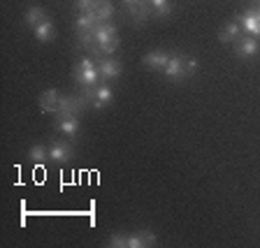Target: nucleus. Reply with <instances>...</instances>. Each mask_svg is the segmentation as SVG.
Listing matches in <instances>:
<instances>
[{
    "label": "nucleus",
    "mask_w": 260,
    "mask_h": 248,
    "mask_svg": "<svg viewBox=\"0 0 260 248\" xmlns=\"http://www.w3.org/2000/svg\"><path fill=\"white\" fill-rule=\"evenodd\" d=\"M198 70V60L195 58H186V56H170V63L165 65L162 75L172 81L179 79H188L193 72Z\"/></svg>",
    "instance_id": "f257e3e1"
},
{
    "label": "nucleus",
    "mask_w": 260,
    "mask_h": 248,
    "mask_svg": "<svg viewBox=\"0 0 260 248\" xmlns=\"http://www.w3.org/2000/svg\"><path fill=\"white\" fill-rule=\"evenodd\" d=\"M95 40L100 44V54L112 56L116 49H119V38H116V26L103 21L95 28Z\"/></svg>",
    "instance_id": "f03ea898"
},
{
    "label": "nucleus",
    "mask_w": 260,
    "mask_h": 248,
    "mask_svg": "<svg viewBox=\"0 0 260 248\" xmlns=\"http://www.w3.org/2000/svg\"><path fill=\"white\" fill-rule=\"evenodd\" d=\"M75 81L81 84V86H95L100 81V70L95 67L91 58H81L75 67Z\"/></svg>",
    "instance_id": "7ed1b4c3"
},
{
    "label": "nucleus",
    "mask_w": 260,
    "mask_h": 248,
    "mask_svg": "<svg viewBox=\"0 0 260 248\" xmlns=\"http://www.w3.org/2000/svg\"><path fill=\"white\" fill-rule=\"evenodd\" d=\"M84 97L95 109H105L114 100V93L107 84H100V86H84Z\"/></svg>",
    "instance_id": "20e7f679"
},
{
    "label": "nucleus",
    "mask_w": 260,
    "mask_h": 248,
    "mask_svg": "<svg viewBox=\"0 0 260 248\" xmlns=\"http://www.w3.org/2000/svg\"><path fill=\"white\" fill-rule=\"evenodd\" d=\"M88 104V100L84 95H60V104H58V116H77L84 112V107Z\"/></svg>",
    "instance_id": "39448f33"
},
{
    "label": "nucleus",
    "mask_w": 260,
    "mask_h": 248,
    "mask_svg": "<svg viewBox=\"0 0 260 248\" xmlns=\"http://www.w3.org/2000/svg\"><path fill=\"white\" fill-rule=\"evenodd\" d=\"M72 144H68V141H60V139H56V141H51L49 144V158L54 162H70L72 160Z\"/></svg>",
    "instance_id": "423d86ee"
},
{
    "label": "nucleus",
    "mask_w": 260,
    "mask_h": 248,
    "mask_svg": "<svg viewBox=\"0 0 260 248\" xmlns=\"http://www.w3.org/2000/svg\"><path fill=\"white\" fill-rule=\"evenodd\" d=\"M260 49V40L258 38H239L235 42V54L239 58H253Z\"/></svg>",
    "instance_id": "0eeeda50"
},
{
    "label": "nucleus",
    "mask_w": 260,
    "mask_h": 248,
    "mask_svg": "<svg viewBox=\"0 0 260 248\" xmlns=\"http://www.w3.org/2000/svg\"><path fill=\"white\" fill-rule=\"evenodd\" d=\"M239 23H242L253 38H258L260 35V7H251V10H246L242 16H239Z\"/></svg>",
    "instance_id": "6e6552de"
},
{
    "label": "nucleus",
    "mask_w": 260,
    "mask_h": 248,
    "mask_svg": "<svg viewBox=\"0 0 260 248\" xmlns=\"http://www.w3.org/2000/svg\"><path fill=\"white\" fill-rule=\"evenodd\" d=\"M142 63H144V67H151V70H165V65L170 63V54L168 51H149V54L142 58Z\"/></svg>",
    "instance_id": "1a4fd4ad"
},
{
    "label": "nucleus",
    "mask_w": 260,
    "mask_h": 248,
    "mask_svg": "<svg viewBox=\"0 0 260 248\" xmlns=\"http://www.w3.org/2000/svg\"><path fill=\"white\" fill-rule=\"evenodd\" d=\"M98 70H100V79L109 81V79H119L121 77V63L112 58H105L98 63Z\"/></svg>",
    "instance_id": "9d476101"
},
{
    "label": "nucleus",
    "mask_w": 260,
    "mask_h": 248,
    "mask_svg": "<svg viewBox=\"0 0 260 248\" xmlns=\"http://www.w3.org/2000/svg\"><path fill=\"white\" fill-rule=\"evenodd\" d=\"M58 104H60V95L56 88H47V91L42 93V97H40V109H42L44 114L58 112Z\"/></svg>",
    "instance_id": "9b49d317"
},
{
    "label": "nucleus",
    "mask_w": 260,
    "mask_h": 248,
    "mask_svg": "<svg viewBox=\"0 0 260 248\" xmlns=\"http://www.w3.org/2000/svg\"><path fill=\"white\" fill-rule=\"evenodd\" d=\"M56 125H58V130L65 137H72V139L79 137V119L77 116H58Z\"/></svg>",
    "instance_id": "f8f14e48"
},
{
    "label": "nucleus",
    "mask_w": 260,
    "mask_h": 248,
    "mask_svg": "<svg viewBox=\"0 0 260 248\" xmlns=\"http://www.w3.org/2000/svg\"><path fill=\"white\" fill-rule=\"evenodd\" d=\"M153 243H156V234L151 230H142V232L128 237V248H149Z\"/></svg>",
    "instance_id": "ddd939ff"
},
{
    "label": "nucleus",
    "mask_w": 260,
    "mask_h": 248,
    "mask_svg": "<svg viewBox=\"0 0 260 248\" xmlns=\"http://www.w3.org/2000/svg\"><path fill=\"white\" fill-rule=\"evenodd\" d=\"M100 23H103V21H100V19H98V14L91 10V12H79L75 26H77V30H95Z\"/></svg>",
    "instance_id": "4468645a"
},
{
    "label": "nucleus",
    "mask_w": 260,
    "mask_h": 248,
    "mask_svg": "<svg viewBox=\"0 0 260 248\" xmlns=\"http://www.w3.org/2000/svg\"><path fill=\"white\" fill-rule=\"evenodd\" d=\"M239 32H242V23L230 21L228 26H223L221 30H218V40H221V42H237Z\"/></svg>",
    "instance_id": "2eb2a0df"
},
{
    "label": "nucleus",
    "mask_w": 260,
    "mask_h": 248,
    "mask_svg": "<svg viewBox=\"0 0 260 248\" xmlns=\"http://www.w3.org/2000/svg\"><path fill=\"white\" fill-rule=\"evenodd\" d=\"M128 14L135 19V21H146L149 14H151V5H149V0H140L135 5H128Z\"/></svg>",
    "instance_id": "dca6fc26"
},
{
    "label": "nucleus",
    "mask_w": 260,
    "mask_h": 248,
    "mask_svg": "<svg viewBox=\"0 0 260 248\" xmlns=\"http://www.w3.org/2000/svg\"><path fill=\"white\" fill-rule=\"evenodd\" d=\"M35 38H38L40 42H51V40H54V23L49 21V19H44V21L35 28Z\"/></svg>",
    "instance_id": "f3484780"
},
{
    "label": "nucleus",
    "mask_w": 260,
    "mask_h": 248,
    "mask_svg": "<svg viewBox=\"0 0 260 248\" xmlns=\"http://www.w3.org/2000/svg\"><path fill=\"white\" fill-rule=\"evenodd\" d=\"M93 12L98 14V19H100V21H107L109 16H112L114 7H112V3H109V0H95V5H93Z\"/></svg>",
    "instance_id": "a211bd4d"
},
{
    "label": "nucleus",
    "mask_w": 260,
    "mask_h": 248,
    "mask_svg": "<svg viewBox=\"0 0 260 248\" xmlns=\"http://www.w3.org/2000/svg\"><path fill=\"white\" fill-rule=\"evenodd\" d=\"M44 19H47V14H44L42 7H30V10H28V14H26V23L30 28H38Z\"/></svg>",
    "instance_id": "6ab92c4d"
},
{
    "label": "nucleus",
    "mask_w": 260,
    "mask_h": 248,
    "mask_svg": "<svg viewBox=\"0 0 260 248\" xmlns=\"http://www.w3.org/2000/svg\"><path fill=\"white\" fill-rule=\"evenodd\" d=\"M28 158H30L35 165H42V162L49 158V149H44L42 144H35V146H30V151H28Z\"/></svg>",
    "instance_id": "aec40b11"
},
{
    "label": "nucleus",
    "mask_w": 260,
    "mask_h": 248,
    "mask_svg": "<svg viewBox=\"0 0 260 248\" xmlns=\"http://www.w3.org/2000/svg\"><path fill=\"white\" fill-rule=\"evenodd\" d=\"M149 5L153 7V14L156 16H168L172 12V3L170 0H149Z\"/></svg>",
    "instance_id": "412c9836"
},
{
    "label": "nucleus",
    "mask_w": 260,
    "mask_h": 248,
    "mask_svg": "<svg viewBox=\"0 0 260 248\" xmlns=\"http://www.w3.org/2000/svg\"><path fill=\"white\" fill-rule=\"evenodd\" d=\"M107 246H125L128 248V237H123V234H114V237L107 241Z\"/></svg>",
    "instance_id": "4be33fe9"
},
{
    "label": "nucleus",
    "mask_w": 260,
    "mask_h": 248,
    "mask_svg": "<svg viewBox=\"0 0 260 248\" xmlns=\"http://www.w3.org/2000/svg\"><path fill=\"white\" fill-rule=\"evenodd\" d=\"M93 5H95V0H77V7H79L81 12H91Z\"/></svg>",
    "instance_id": "5701e85b"
},
{
    "label": "nucleus",
    "mask_w": 260,
    "mask_h": 248,
    "mask_svg": "<svg viewBox=\"0 0 260 248\" xmlns=\"http://www.w3.org/2000/svg\"><path fill=\"white\" fill-rule=\"evenodd\" d=\"M123 3H125V7H128V5H135V3H140V0H123Z\"/></svg>",
    "instance_id": "b1692460"
}]
</instances>
